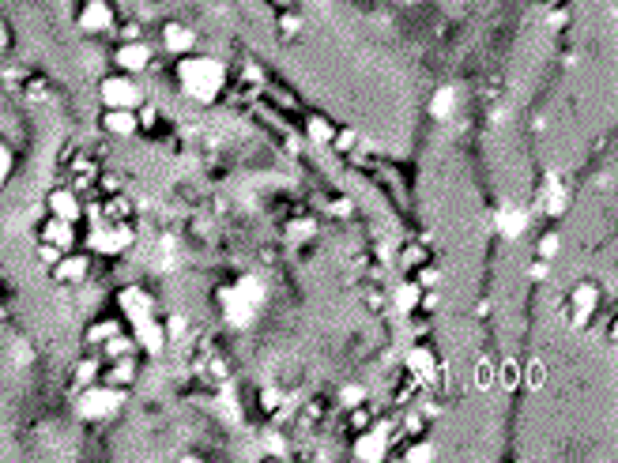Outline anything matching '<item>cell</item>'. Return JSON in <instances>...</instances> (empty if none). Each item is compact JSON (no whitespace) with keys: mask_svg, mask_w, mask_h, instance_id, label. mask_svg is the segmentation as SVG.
I'll list each match as a JSON object with an SVG mask.
<instances>
[{"mask_svg":"<svg viewBox=\"0 0 618 463\" xmlns=\"http://www.w3.org/2000/svg\"><path fill=\"white\" fill-rule=\"evenodd\" d=\"M102 95V105L106 110H136L143 102V90L136 87V79H128V72H117V76H106L98 87Z\"/></svg>","mask_w":618,"mask_h":463,"instance_id":"6da1fadb","label":"cell"},{"mask_svg":"<svg viewBox=\"0 0 618 463\" xmlns=\"http://www.w3.org/2000/svg\"><path fill=\"white\" fill-rule=\"evenodd\" d=\"M91 268H95V260H91L87 253H76V249H68V253L61 256L57 268H49V271H53V279L64 283V286H80V283H87Z\"/></svg>","mask_w":618,"mask_h":463,"instance_id":"7a4b0ae2","label":"cell"},{"mask_svg":"<svg viewBox=\"0 0 618 463\" xmlns=\"http://www.w3.org/2000/svg\"><path fill=\"white\" fill-rule=\"evenodd\" d=\"M136 369H140V362H136V354H128V358H113V362H106L102 365V377H98V385L102 388H113V392H121V388H128L136 380Z\"/></svg>","mask_w":618,"mask_h":463,"instance_id":"3957f363","label":"cell"},{"mask_svg":"<svg viewBox=\"0 0 618 463\" xmlns=\"http://www.w3.org/2000/svg\"><path fill=\"white\" fill-rule=\"evenodd\" d=\"M49 215H57V219H68V222H80L87 215V204L80 200V192H72V189H53L49 192Z\"/></svg>","mask_w":618,"mask_h":463,"instance_id":"277c9868","label":"cell"},{"mask_svg":"<svg viewBox=\"0 0 618 463\" xmlns=\"http://www.w3.org/2000/svg\"><path fill=\"white\" fill-rule=\"evenodd\" d=\"M38 241H49V245H61L64 253L76 245V222L68 219H57V215H49L42 222V230H38Z\"/></svg>","mask_w":618,"mask_h":463,"instance_id":"5b68a950","label":"cell"},{"mask_svg":"<svg viewBox=\"0 0 618 463\" xmlns=\"http://www.w3.org/2000/svg\"><path fill=\"white\" fill-rule=\"evenodd\" d=\"M599 309V290L592 286V283H581L570 294V313H573V321L577 324H588L592 321V313Z\"/></svg>","mask_w":618,"mask_h":463,"instance_id":"8992f818","label":"cell"},{"mask_svg":"<svg viewBox=\"0 0 618 463\" xmlns=\"http://www.w3.org/2000/svg\"><path fill=\"white\" fill-rule=\"evenodd\" d=\"M113 61L121 72H143L151 64V49L143 42H121V49L113 53Z\"/></svg>","mask_w":618,"mask_h":463,"instance_id":"52a82bcc","label":"cell"},{"mask_svg":"<svg viewBox=\"0 0 618 463\" xmlns=\"http://www.w3.org/2000/svg\"><path fill=\"white\" fill-rule=\"evenodd\" d=\"M102 128L110 136H136L140 132V117L133 110H106L102 113Z\"/></svg>","mask_w":618,"mask_h":463,"instance_id":"ba28073f","label":"cell"},{"mask_svg":"<svg viewBox=\"0 0 618 463\" xmlns=\"http://www.w3.org/2000/svg\"><path fill=\"white\" fill-rule=\"evenodd\" d=\"M80 23L87 26L91 34H95V31H106V26L113 23L110 0H87V8H83V16H80Z\"/></svg>","mask_w":618,"mask_h":463,"instance_id":"9c48e42d","label":"cell"},{"mask_svg":"<svg viewBox=\"0 0 618 463\" xmlns=\"http://www.w3.org/2000/svg\"><path fill=\"white\" fill-rule=\"evenodd\" d=\"M407 373H411L415 380H430L433 377V354H430V347H415L411 354H407Z\"/></svg>","mask_w":618,"mask_h":463,"instance_id":"30bf717a","label":"cell"},{"mask_svg":"<svg viewBox=\"0 0 618 463\" xmlns=\"http://www.w3.org/2000/svg\"><path fill=\"white\" fill-rule=\"evenodd\" d=\"M102 219H113V222H128V215H133V200H128V192H113L106 204H102L98 211Z\"/></svg>","mask_w":618,"mask_h":463,"instance_id":"8fae6325","label":"cell"},{"mask_svg":"<svg viewBox=\"0 0 618 463\" xmlns=\"http://www.w3.org/2000/svg\"><path fill=\"white\" fill-rule=\"evenodd\" d=\"M117 332H125V324H121V316H106V321H95V324H91L87 328V343H91V347H95V343H98V347H102V343H106L110 335H117Z\"/></svg>","mask_w":618,"mask_h":463,"instance_id":"7c38bea8","label":"cell"},{"mask_svg":"<svg viewBox=\"0 0 618 463\" xmlns=\"http://www.w3.org/2000/svg\"><path fill=\"white\" fill-rule=\"evenodd\" d=\"M306 128H309V136L321 140V143L336 140V125L328 121V117H321V113H309V117H306Z\"/></svg>","mask_w":618,"mask_h":463,"instance_id":"4fadbf2b","label":"cell"},{"mask_svg":"<svg viewBox=\"0 0 618 463\" xmlns=\"http://www.w3.org/2000/svg\"><path fill=\"white\" fill-rule=\"evenodd\" d=\"M166 49H174V53H185V49H192V34L185 31V26L170 23V26H166Z\"/></svg>","mask_w":618,"mask_h":463,"instance_id":"5bb4252c","label":"cell"},{"mask_svg":"<svg viewBox=\"0 0 618 463\" xmlns=\"http://www.w3.org/2000/svg\"><path fill=\"white\" fill-rule=\"evenodd\" d=\"M423 264H430V253H426L423 245H407V249H403V268H407V271L423 268Z\"/></svg>","mask_w":618,"mask_h":463,"instance_id":"9a60e30c","label":"cell"},{"mask_svg":"<svg viewBox=\"0 0 618 463\" xmlns=\"http://www.w3.org/2000/svg\"><path fill=\"white\" fill-rule=\"evenodd\" d=\"M565 207H570V192H555V196H550V200H547V215L550 219H562L565 215Z\"/></svg>","mask_w":618,"mask_h":463,"instance_id":"2e32d148","label":"cell"},{"mask_svg":"<svg viewBox=\"0 0 618 463\" xmlns=\"http://www.w3.org/2000/svg\"><path fill=\"white\" fill-rule=\"evenodd\" d=\"M38 256H42V264H46V268H57V264H61V256H64V249H61V245H49V241H42V245H38Z\"/></svg>","mask_w":618,"mask_h":463,"instance_id":"e0dca14e","label":"cell"},{"mask_svg":"<svg viewBox=\"0 0 618 463\" xmlns=\"http://www.w3.org/2000/svg\"><path fill=\"white\" fill-rule=\"evenodd\" d=\"M558 253V234H543L539 237V260H550Z\"/></svg>","mask_w":618,"mask_h":463,"instance_id":"ac0fdd59","label":"cell"},{"mask_svg":"<svg viewBox=\"0 0 618 463\" xmlns=\"http://www.w3.org/2000/svg\"><path fill=\"white\" fill-rule=\"evenodd\" d=\"M354 452H359V456H385V444H381V441H370V437H362L359 444H354Z\"/></svg>","mask_w":618,"mask_h":463,"instance_id":"d6986e66","label":"cell"},{"mask_svg":"<svg viewBox=\"0 0 618 463\" xmlns=\"http://www.w3.org/2000/svg\"><path fill=\"white\" fill-rule=\"evenodd\" d=\"M411 275H415V283L423 286V290H426V286H433V283H438V271H433L430 264H423V268H415Z\"/></svg>","mask_w":618,"mask_h":463,"instance_id":"ffe728a7","label":"cell"},{"mask_svg":"<svg viewBox=\"0 0 618 463\" xmlns=\"http://www.w3.org/2000/svg\"><path fill=\"white\" fill-rule=\"evenodd\" d=\"M502 373H505V385H509V388H517V380H520V365H517V362H509V365L502 369Z\"/></svg>","mask_w":618,"mask_h":463,"instance_id":"44dd1931","label":"cell"},{"mask_svg":"<svg viewBox=\"0 0 618 463\" xmlns=\"http://www.w3.org/2000/svg\"><path fill=\"white\" fill-rule=\"evenodd\" d=\"M332 143H336V151H351V147H354V132L347 128V132H344V136H336Z\"/></svg>","mask_w":618,"mask_h":463,"instance_id":"7402d4cb","label":"cell"},{"mask_svg":"<svg viewBox=\"0 0 618 463\" xmlns=\"http://www.w3.org/2000/svg\"><path fill=\"white\" fill-rule=\"evenodd\" d=\"M490 380H494V365H486V362H479V385L486 388V385H490Z\"/></svg>","mask_w":618,"mask_h":463,"instance_id":"603a6c76","label":"cell"},{"mask_svg":"<svg viewBox=\"0 0 618 463\" xmlns=\"http://www.w3.org/2000/svg\"><path fill=\"white\" fill-rule=\"evenodd\" d=\"M611 339L618 343V316H614V324H611Z\"/></svg>","mask_w":618,"mask_h":463,"instance_id":"cb8c5ba5","label":"cell"}]
</instances>
